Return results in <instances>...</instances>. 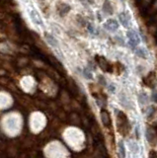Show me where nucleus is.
<instances>
[{
    "label": "nucleus",
    "instance_id": "obj_1",
    "mask_svg": "<svg viewBox=\"0 0 157 158\" xmlns=\"http://www.w3.org/2000/svg\"><path fill=\"white\" fill-rule=\"evenodd\" d=\"M126 37L127 39V46L131 49H135L141 43V37L139 32L136 29L131 28L126 32Z\"/></svg>",
    "mask_w": 157,
    "mask_h": 158
},
{
    "label": "nucleus",
    "instance_id": "obj_2",
    "mask_svg": "<svg viewBox=\"0 0 157 158\" xmlns=\"http://www.w3.org/2000/svg\"><path fill=\"white\" fill-rule=\"evenodd\" d=\"M118 21L125 29L129 30L132 28V14L130 10H122L118 13Z\"/></svg>",
    "mask_w": 157,
    "mask_h": 158
},
{
    "label": "nucleus",
    "instance_id": "obj_3",
    "mask_svg": "<svg viewBox=\"0 0 157 158\" xmlns=\"http://www.w3.org/2000/svg\"><path fill=\"white\" fill-rule=\"evenodd\" d=\"M117 120H118V125L122 123V126L119 127V128H118L122 135H124L126 133L129 132V131H130L129 121H127V118L126 117L125 114L117 110Z\"/></svg>",
    "mask_w": 157,
    "mask_h": 158
},
{
    "label": "nucleus",
    "instance_id": "obj_4",
    "mask_svg": "<svg viewBox=\"0 0 157 158\" xmlns=\"http://www.w3.org/2000/svg\"><path fill=\"white\" fill-rule=\"evenodd\" d=\"M103 27H104V29L106 30L107 32L115 34V33H117L118 31H119L121 25H120L119 21H118V19L110 17V18H108L107 20H105V21H104Z\"/></svg>",
    "mask_w": 157,
    "mask_h": 158
},
{
    "label": "nucleus",
    "instance_id": "obj_5",
    "mask_svg": "<svg viewBox=\"0 0 157 158\" xmlns=\"http://www.w3.org/2000/svg\"><path fill=\"white\" fill-rule=\"evenodd\" d=\"M117 5L112 0H104L102 3V13L107 17H112L116 14Z\"/></svg>",
    "mask_w": 157,
    "mask_h": 158
},
{
    "label": "nucleus",
    "instance_id": "obj_6",
    "mask_svg": "<svg viewBox=\"0 0 157 158\" xmlns=\"http://www.w3.org/2000/svg\"><path fill=\"white\" fill-rule=\"evenodd\" d=\"M134 53H135L136 56H138L142 59H147L149 56V53H148V51H147V48L144 47H140V46H138L134 49Z\"/></svg>",
    "mask_w": 157,
    "mask_h": 158
},
{
    "label": "nucleus",
    "instance_id": "obj_7",
    "mask_svg": "<svg viewBox=\"0 0 157 158\" xmlns=\"http://www.w3.org/2000/svg\"><path fill=\"white\" fill-rule=\"evenodd\" d=\"M101 118H102V122H103V125L105 127H110L111 126V118L109 115V112H107L105 110H103L101 112Z\"/></svg>",
    "mask_w": 157,
    "mask_h": 158
},
{
    "label": "nucleus",
    "instance_id": "obj_8",
    "mask_svg": "<svg viewBox=\"0 0 157 158\" xmlns=\"http://www.w3.org/2000/svg\"><path fill=\"white\" fill-rule=\"evenodd\" d=\"M119 153H120V158H126V148H125V144L122 141H119Z\"/></svg>",
    "mask_w": 157,
    "mask_h": 158
},
{
    "label": "nucleus",
    "instance_id": "obj_9",
    "mask_svg": "<svg viewBox=\"0 0 157 158\" xmlns=\"http://www.w3.org/2000/svg\"><path fill=\"white\" fill-rule=\"evenodd\" d=\"M155 133L153 132V131L151 130L150 127H148L146 130V139L148 140L149 142H152V138H154Z\"/></svg>",
    "mask_w": 157,
    "mask_h": 158
},
{
    "label": "nucleus",
    "instance_id": "obj_10",
    "mask_svg": "<svg viewBox=\"0 0 157 158\" xmlns=\"http://www.w3.org/2000/svg\"><path fill=\"white\" fill-rule=\"evenodd\" d=\"M115 41L118 44H120V46H125V41H124V38H122V36H120V35H116L115 36Z\"/></svg>",
    "mask_w": 157,
    "mask_h": 158
},
{
    "label": "nucleus",
    "instance_id": "obj_11",
    "mask_svg": "<svg viewBox=\"0 0 157 158\" xmlns=\"http://www.w3.org/2000/svg\"><path fill=\"white\" fill-rule=\"evenodd\" d=\"M83 75H84L85 78L89 79V80H91V79L93 78L92 73H91V71L88 68H84V69H83Z\"/></svg>",
    "mask_w": 157,
    "mask_h": 158
},
{
    "label": "nucleus",
    "instance_id": "obj_12",
    "mask_svg": "<svg viewBox=\"0 0 157 158\" xmlns=\"http://www.w3.org/2000/svg\"><path fill=\"white\" fill-rule=\"evenodd\" d=\"M138 100L141 104H145L146 101H147V96H146V94L145 93H140L139 95H138Z\"/></svg>",
    "mask_w": 157,
    "mask_h": 158
},
{
    "label": "nucleus",
    "instance_id": "obj_13",
    "mask_svg": "<svg viewBox=\"0 0 157 158\" xmlns=\"http://www.w3.org/2000/svg\"><path fill=\"white\" fill-rule=\"evenodd\" d=\"M151 100L153 101L154 103L157 104V90L155 88H153V90H152V93H151Z\"/></svg>",
    "mask_w": 157,
    "mask_h": 158
},
{
    "label": "nucleus",
    "instance_id": "obj_14",
    "mask_svg": "<svg viewBox=\"0 0 157 158\" xmlns=\"http://www.w3.org/2000/svg\"><path fill=\"white\" fill-rule=\"evenodd\" d=\"M155 11H157V0H155V1H154V3H153V5H152V8L149 11V13L152 14V13H154Z\"/></svg>",
    "mask_w": 157,
    "mask_h": 158
},
{
    "label": "nucleus",
    "instance_id": "obj_15",
    "mask_svg": "<svg viewBox=\"0 0 157 158\" xmlns=\"http://www.w3.org/2000/svg\"><path fill=\"white\" fill-rule=\"evenodd\" d=\"M97 18H98V20H99L100 22L104 21V14H103V13H100V12H98V13H97Z\"/></svg>",
    "mask_w": 157,
    "mask_h": 158
},
{
    "label": "nucleus",
    "instance_id": "obj_16",
    "mask_svg": "<svg viewBox=\"0 0 157 158\" xmlns=\"http://www.w3.org/2000/svg\"><path fill=\"white\" fill-rule=\"evenodd\" d=\"M149 158H157V152L154 150H151L149 152Z\"/></svg>",
    "mask_w": 157,
    "mask_h": 158
},
{
    "label": "nucleus",
    "instance_id": "obj_17",
    "mask_svg": "<svg viewBox=\"0 0 157 158\" xmlns=\"http://www.w3.org/2000/svg\"><path fill=\"white\" fill-rule=\"evenodd\" d=\"M150 2H151V0H142V1H141L142 5H143L144 7H146L147 5H148V4H149Z\"/></svg>",
    "mask_w": 157,
    "mask_h": 158
},
{
    "label": "nucleus",
    "instance_id": "obj_18",
    "mask_svg": "<svg viewBox=\"0 0 157 158\" xmlns=\"http://www.w3.org/2000/svg\"><path fill=\"white\" fill-rule=\"evenodd\" d=\"M148 30H149V31H150L151 33H154V32H156L157 28L154 26V25H152V26H150V27H149V29H148Z\"/></svg>",
    "mask_w": 157,
    "mask_h": 158
},
{
    "label": "nucleus",
    "instance_id": "obj_19",
    "mask_svg": "<svg viewBox=\"0 0 157 158\" xmlns=\"http://www.w3.org/2000/svg\"><path fill=\"white\" fill-rule=\"evenodd\" d=\"M86 1H87L88 3H89V4H92V5H93V4H95V2H96L95 0H86Z\"/></svg>",
    "mask_w": 157,
    "mask_h": 158
},
{
    "label": "nucleus",
    "instance_id": "obj_20",
    "mask_svg": "<svg viewBox=\"0 0 157 158\" xmlns=\"http://www.w3.org/2000/svg\"><path fill=\"white\" fill-rule=\"evenodd\" d=\"M109 87L111 88V89H110V91H111V92H113V93H114V86H113V85H110Z\"/></svg>",
    "mask_w": 157,
    "mask_h": 158
},
{
    "label": "nucleus",
    "instance_id": "obj_21",
    "mask_svg": "<svg viewBox=\"0 0 157 158\" xmlns=\"http://www.w3.org/2000/svg\"><path fill=\"white\" fill-rule=\"evenodd\" d=\"M119 1H121V2H126V0H119Z\"/></svg>",
    "mask_w": 157,
    "mask_h": 158
},
{
    "label": "nucleus",
    "instance_id": "obj_22",
    "mask_svg": "<svg viewBox=\"0 0 157 158\" xmlns=\"http://www.w3.org/2000/svg\"><path fill=\"white\" fill-rule=\"evenodd\" d=\"M156 22H157V15H156Z\"/></svg>",
    "mask_w": 157,
    "mask_h": 158
}]
</instances>
